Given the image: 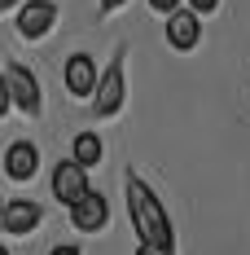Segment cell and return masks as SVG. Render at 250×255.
<instances>
[{"label": "cell", "mask_w": 250, "mask_h": 255, "mask_svg": "<svg viewBox=\"0 0 250 255\" xmlns=\"http://www.w3.org/2000/svg\"><path fill=\"white\" fill-rule=\"evenodd\" d=\"M127 211H132V225H136V233H141L145 247L171 255V242H175L171 238V220H167L163 203L154 198V189L141 176H127Z\"/></svg>", "instance_id": "cell-1"}, {"label": "cell", "mask_w": 250, "mask_h": 255, "mask_svg": "<svg viewBox=\"0 0 250 255\" xmlns=\"http://www.w3.org/2000/svg\"><path fill=\"white\" fill-rule=\"evenodd\" d=\"M83 194H88V167L75 163V158L57 163V167H53V198L71 207L75 198H83Z\"/></svg>", "instance_id": "cell-2"}, {"label": "cell", "mask_w": 250, "mask_h": 255, "mask_svg": "<svg viewBox=\"0 0 250 255\" xmlns=\"http://www.w3.org/2000/svg\"><path fill=\"white\" fill-rule=\"evenodd\" d=\"M105 220H110V203L101 198L97 189H88L83 198H75V203H71V225H75L79 233H97V229H105Z\"/></svg>", "instance_id": "cell-3"}, {"label": "cell", "mask_w": 250, "mask_h": 255, "mask_svg": "<svg viewBox=\"0 0 250 255\" xmlns=\"http://www.w3.org/2000/svg\"><path fill=\"white\" fill-rule=\"evenodd\" d=\"M53 22H57V4H53V0H26L22 9H18V31H22L26 40L49 35Z\"/></svg>", "instance_id": "cell-4"}, {"label": "cell", "mask_w": 250, "mask_h": 255, "mask_svg": "<svg viewBox=\"0 0 250 255\" xmlns=\"http://www.w3.org/2000/svg\"><path fill=\"white\" fill-rule=\"evenodd\" d=\"M198 40H202L198 13H193V9H171V13H167V44L180 49V53H189Z\"/></svg>", "instance_id": "cell-5"}, {"label": "cell", "mask_w": 250, "mask_h": 255, "mask_svg": "<svg viewBox=\"0 0 250 255\" xmlns=\"http://www.w3.org/2000/svg\"><path fill=\"white\" fill-rule=\"evenodd\" d=\"M92 93H97V102H92V106H97L101 119L119 115V106H123V62H114V66L97 79V88H92Z\"/></svg>", "instance_id": "cell-6"}, {"label": "cell", "mask_w": 250, "mask_h": 255, "mask_svg": "<svg viewBox=\"0 0 250 255\" xmlns=\"http://www.w3.org/2000/svg\"><path fill=\"white\" fill-rule=\"evenodd\" d=\"M4 84H9V97L18 102V110L40 115V84H35V75H31L26 66H9V71H4Z\"/></svg>", "instance_id": "cell-7"}, {"label": "cell", "mask_w": 250, "mask_h": 255, "mask_svg": "<svg viewBox=\"0 0 250 255\" xmlns=\"http://www.w3.org/2000/svg\"><path fill=\"white\" fill-rule=\"evenodd\" d=\"M35 172H40V150L31 141H13L4 150V176L9 180H31Z\"/></svg>", "instance_id": "cell-8"}, {"label": "cell", "mask_w": 250, "mask_h": 255, "mask_svg": "<svg viewBox=\"0 0 250 255\" xmlns=\"http://www.w3.org/2000/svg\"><path fill=\"white\" fill-rule=\"evenodd\" d=\"M40 203H26V198H13V203H4V211H0V225L13 233V238H22V233H31L35 225H40Z\"/></svg>", "instance_id": "cell-9"}, {"label": "cell", "mask_w": 250, "mask_h": 255, "mask_svg": "<svg viewBox=\"0 0 250 255\" xmlns=\"http://www.w3.org/2000/svg\"><path fill=\"white\" fill-rule=\"evenodd\" d=\"M92 88H97V66H92V57H88V53L66 57V93H71V97H88Z\"/></svg>", "instance_id": "cell-10"}, {"label": "cell", "mask_w": 250, "mask_h": 255, "mask_svg": "<svg viewBox=\"0 0 250 255\" xmlns=\"http://www.w3.org/2000/svg\"><path fill=\"white\" fill-rule=\"evenodd\" d=\"M75 163H83V167H97V163H101L97 132H79V136H75Z\"/></svg>", "instance_id": "cell-11"}, {"label": "cell", "mask_w": 250, "mask_h": 255, "mask_svg": "<svg viewBox=\"0 0 250 255\" xmlns=\"http://www.w3.org/2000/svg\"><path fill=\"white\" fill-rule=\"evenodd\" d=\"M9 102H13V97H9V84H4V71H0V119L9 115Z\"/></svg>", "instance_id": "cell-12"}, {"label": "cell", "mask_w": 250, "mask_h": 255, "mask_svg": "<svg viewBox=\"0 0 250 255\" xmlns=\"http://www.w3.org/2000/svg\"><path fill=\"white\" fill-rule=\"evenodd\" d=\"M215 4H220V0H189V9H193V13H211Z\"/></svg>", "instance_id": "cell-13"}, {"label": "cell", "mask_w": 250, "mask_h": 255, "mask_svg": "<svg viewBox=\"0 0 250 255\" xmlns=\"http://www.w3.org/2000/svg\"><path fill=\"white\" fill-rule=\"evenodd\" d=\"M150 9H158V13H171V9H180V0H150Z\"/></svg>", "instance_id": "cell-14"}, {"label": "cell", "mask_w": 250, "mask_h": 255, "mask_svg": "<svg viewBox=\"0 0 250 255\" xmlns=\"http://www.w3.org/2000/svg\"><path fill=\"white\" fill-rule=\"evenodd\" d=\"M49 255H83V251H79V247H53Z\"/></svg>", "instance_id": "cell-15"}, {"label": "cell", "mask_w": 250, "mask_h": 255, "mask_svg": "<svg viewBox=\"0 0 250 255\" xmlns=\"http://www.w3.org/2000/svg\"><path fill=\"white\" fill-rule=\"evenodd\" d=\"M119 4H127V0H101V9H119Z\"/></svg>", "instance_id": "cell-16"}, {"label": "cell", "mask_w": 250, "mask_h": 255, "mask_svg": "<svg viewBox=\"0 0 250 255\" xmlns=\"http://www.w3.org/2000/svg\"><path fill=\"white\" fill-rule=\"evenodd\" d=\"M136 255H163V251H154V247H145V242H141V251Z\"/></svg>", "instance_id": "cell-17"}, {"label": "cell", "mask_w": 250, "mask_h": 255, "mask_svg": "<svg viewBox=\"0 0 250 255\" xmlns=\"http://www.w3.org/2000/svg\"><path fill=\"white\" fill-rule=\"evenodd\" d=\"M13 4H18V0H0V9H13Z\"/></svg>", "instance_id": "cell-18"}, {"label": "cell", "mask_w": 250, "mask_h": 255, "mask_svg": "<svg viewBox=\"0 0 250 255\" xmlns=\"http://www.w3.org/2000/svg\"><path fill=\"white\" fill-rule=\"evenodd\" d=\"M0 255H9V247H0Z\"/></svg>", "instance_id": "cell-19"}, {"label": "cell", "mask_w": 250, "mask_h": 255, "mask_svg": "<svg viewBox=\"0 0 250 255\" xmlns=\"http://www.w3.org/2000/svg\"><path fill=\"white\" fill-rule=\"evenodd\" d=\"M0 211H4V198H0Z\"/></svg>", "instance_id": "cell-20"}]
</instances>
